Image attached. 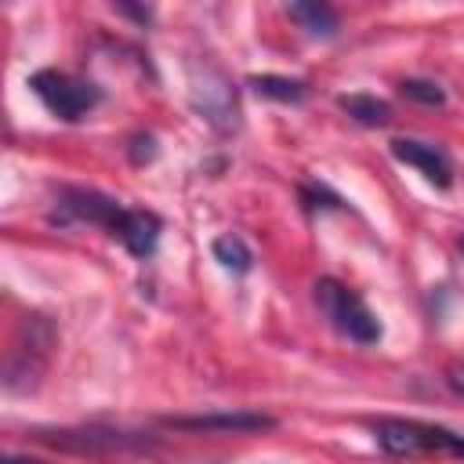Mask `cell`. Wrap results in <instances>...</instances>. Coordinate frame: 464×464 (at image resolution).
<instances>
[{
    "instance_id": "8fae6325",
    "label": "cell",
    "mask_w": 464,
    "mask_h": 464,
    "mask_svg": "<svg viewBox=\"0 0 464 464\" xmlns=\"http://www.w3.org/2000/svg\"><path fill=\"white\" fill-rule=\"evenodd\" d=\"M246 87L261 98H272V102H286V105H301L308 98V83L304 80H294V76H276V72H261V76H250Z\"/></svg>"
},
{
    "instance_id": "ba28073f",
    "label": "cell",
    "mask_w": 464,
    "mask_h": 464,
    "mask_svg": "<svg viewBox=\"0 0 464 464\" xmlns=\"http://www.w3.org/2000/svg\"><path fill=\"white\" fill-rule=\"evenodd\" d=\"M392 156L406 167H417L435 188H450L453 185V160L446 156V149H439L435 141H420V138H392Z\"/></svg>"
},
{
    "instance_id": "4fadbf2b",
    "label": "cell",
    "mask_w": 464,
    "mask_h": 464,
    "mask_svg": "<svg viewBox=\"0 0 464 464\" xmlns=\"http://www.w3.org/2000/svg\"><path fill=\"white\" fill-rule=\"evenodd\" d=\"M210 254H214V261H218L221 268L236 272V276H246V272L254 268V250H250V243H246L239 232L218 236V239L210 243Z\"/></svg>"
},
{
    "instance_id": "30bf717a",
    "label": "cell",
    "mask_w": 464,
    "mask_h": 464,
    "mask_svg": "<svg viewBox=\"0 0 464 464\" xmlns=\"http://www.w3.org/2000/svg\"><path fill=\"white\" fill-rule=\"evenodd\" d=\"M286 14H290L308 36H323V40H330V36H337V29H341L337 11H334L330 4H319V0H297V4L286 7Z\"/></svg>"
},
{
    "instance_id": "9c48e42d",
    "label": "cell",
    "mask_w": 464,
    "mask_h": 464,
    "mask_svg": "<svg viewBox=\"0 0 464 464\" xmlns=\"http://www.w3.org/2000/svg\"><path fill=\"white\" fill-rule=\"evenodd\" d=\"M160 236H163V221L152 210H127V218H123V225L116 232V239L127 246V254H134L141 261L156 254Z\"/></svg>"
},
{
    "instance_id": "6da1fadb",
    "label": "cell",
    "mask_w": 464,
    "mask_h": 464,
    "mask_svg": "<svg viewBox=\"0 0 464 464\" xmlns=\"http://www.w3.org/2000/svg\"><path fill=\"white\" fill-rule=\"evenodd\" d=\"M312 297H315L319 312L326 315V323H330L341 337H348V341H355V344H377V341H381V319H377V315L366 308V301H362L355 290H348L341 279H334V276L315 279Z\"/></svg>"
},
{
    "instance_id": "7c38bea8",
    "label": "cell",
    "mask_w": 464,
    "mask_h": 464,
    "mask_svg": "<svg viewBox=\"0 0 464 464\" xmlns=\"http://www.w3.org/2000/svg\"><path fill=\"white\" fill-rule=\"evenodd\" d=\"M337 105L348 112V120H355L359 127H384L392 120V105L377 94H341Z\"/></svg>"
},
{
    "instance_id": "3957f363",
    "label": "cell",
    "mask_w": 464,
    "mask_h": 464,
    "mask_svg": "<svg viewBox=\"0 0 464 464\" xmlns=\"http://www.w3.org/2000/svg\"><path fill=\"white\" fill-rule=\"evenodd\" d=\"M188 98H192V109L214 130L228 134L239 127V94L218 62L203 58V62L188 65Z\"/></svg>"
},
{
    "instance_id": "277c9868",
    "label": "cell",
    "mask_w": 464,
    "mask_h": 464,
    "mask_svg": "<svg viewBox=\"0 0 464 464\" xmlns=\"http://www.w3.org/2000/svg\"><path fill=\"white\" fill-rule=\"evenodd\" d=\"M373 439L392 457H417V453H453V457H464V435L450 431L442 424L384 417V420L373 424Z\"/></svg>"
},
{
    "instance_id": "2e32d148",
    "label": "cell",
    "mask_w": 464,
    "mask_h": 464,
    "mask_svg": "<svg viewBox=\"0 0 464 464\" xmlns=\"http://www.w3.org/2000/svg\"><path fill=\"white\" fill-rule=\"evenodd\" d=\"M446 384L464 399V366L460 362H453V366H446Z\"/></svg>"
},
{
    "instance_id": "9a60e30c",
    "label": "cell",
    "mask_w": 464,
    "mask_h": 464,
    "mask_svg": "<svg viewBox=\"0 0 464 464\" xmlns=\"http://www.w3.org/2000/svg\"><path fill=\"white\" fill-rule=\"evenodd\" d=\"M156 152H160V149H156V138H152V134H134L130 145H127V156H130V163H138V167H141V163H152Z\"/></svg>"
},
{
    "instance_id": "5bb4252c",
    "label": "cell",
    "mask_w": 464,
    "mask_h": 464,
    "mask_svg": "<svg viewBox=\"0 0 464 464\" xmlns=\"http://www.w3.org/2000/svg\"><path fill=\"white\" fill-rule=\"evenodd\" d=\"M399 91L410 98V102H420V105H446V91L435 83V80H420V76H410L399 83Z\"/></svg>"
},
{
    "instance_id": "e0dca14e",
    "label": "cell",
    "mask_w": 464,
    "mask_h": 464,
    "mask_svg": "<svg viewBox=\"0 0 464 464\" xmlns=\"http://www.w3.org/2000/svg\"><path fill=\"white\" fill-rule=\"evenodd\" d=\"M116 11L120 14H130L134 22H141V25H149L152 22V11L149 7H134V4H116Z\"/></svg>"
},
{
    "instance_id": "7a4b0ae2",
    "label": "cell",
    "mask_w": 464,
    "mask_h": 464,
    "mask_svg": "<svg viewBox=\"0 0 464 464\" xmlns=\"http://www.w3.org/2000/svg\"><path fill=\"white\" fill-rule=\"evenodd\" d=\"M29 91L36 102L62 123H80L102 105V87L80 76H69L62 69H40L29 76Z\"/></svg>"
},
{
    "instance_id": "5b68a950",
    "label": "cell",
    "mask_w": 464,
    "mask_h": 464,
    "mask_svg": "<svg viewBox=\"0 0 464 464\" xmlns=\"http://www.w3.org/2000/svg\"><path fill=\"white\" fill-rule=\"evenodd\" d=\"M40 442L69 453H112V450H141L149 446V435L141 431H123V428H105V424H87V428H40Z\"/></svg>"
},
{
    "instance_id": "52a82bcc",
    "label": "cell",
    "mask_w": 464,
    "mask_h": 464,
    "mask_svg": "<svg viewBox=\"0 0 464 464\" xmlns=\"http://www.w3.org/2000/svg\"><path fill=\"white\" fill-rule=\"evenodd\" d=\"M167 428L178 431H221V435H254V431H272L276 417L261 410H210L196 417H167Z\"/></svg>"
},
{
    "instance_id": "8992f818",
    "label": "cell",
    "mask_w": 464,
    "mask_h": 464,
    "mask_svg": "<svg viewBox=\"0 0 464 464\" xmlns=\"http://www.w3.org/2000/svg\"><path fill=\"white\" fill-rule=\"evenodd\" d=\"M58 214L65 221H87V225H98L105 228L109 236L120 232L123 218H127V207L98 188H83V185H65L58 192Z\"/></svg>"
}]
</instances>
